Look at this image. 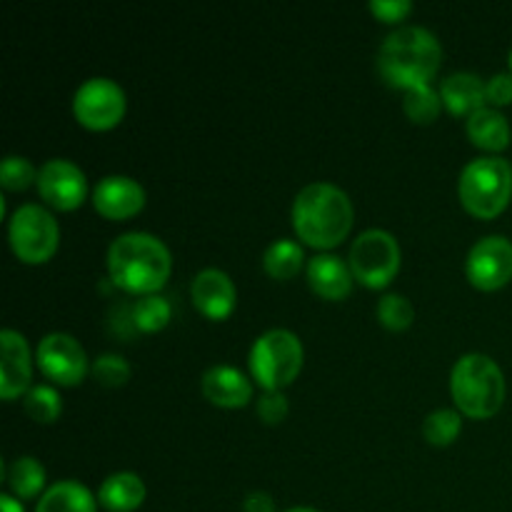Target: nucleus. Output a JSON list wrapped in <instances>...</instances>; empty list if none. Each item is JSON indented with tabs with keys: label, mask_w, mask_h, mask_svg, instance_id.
<instances>
[{
	"label": "nucleus",
	"mask_w": 512,
	"mask_h": 512,
	"mask_svg": "<svg viewBox=\"0 0 512 512\" xmlns=\"http://www.w3.org/2000/svg\"><path fill=\"white\" fill-rule=\"evenodd\" d=\"M470 285L483 293L505 288L512 280V243L505 235H488L470 248L465 260Z\"/></svg>",
	"instance_id": "obj_11"
},
{
	"label": "nucleus",
	"mask_w": 512,
	"mask_h": 512,
	"mask_svg": "<svg viewBox=\"0 0 512 512\" xmlns=\"http://www.w3.org/2000/svg\"><path fill=\"white\" fill-rule=\"evenodd\" d=\"M440 63H443L440 40L420 25L393 30L378 53L380 75L385 83L400 90L430 85L440 70Z\"/></svg>",
	"instance_id": "obj_3"
},
{
	"label": "nucleus",
	"mask_w": 512,
	"mask_h": 512,
	"mask_svg": "<svg viewBox=\"0 0 512 512\" xmlns=\"http://www.w3.org/2000/svg\"><path fill=\"white\" fill-rule=\"evenodd\" d=\"M93 205L103 218L128 220L145 208V190L128 175H108L95 185Z\"/></svg>",
	"instance_id": "obj_14"
},
{
	"label": "nucleus",
	"mask_w": 512,
	"mask_h": 512,
	"mask_svg": "<svg viewBox=\"0 0 512 512\" xmlns=\"http://www.w3.org/2000/svg\"><path fill=\"white\" fill-rule=\"evenodd\" d=\"M458 193L470 215L480 220L498 218L512 198V165L498 155L470 160L460 173Z\"/></svg>",
	"instance_id": "obj_5"
},
{
	"label": "nucleus",
	"mask_w": 512,
	"mask_h": 512,
	"mask_svg": "<svg viewBox=\"0 0 512 512\" xmlns=\"http://www.w3.org/2000/svg\"><path fill=\"white\" fill-rule=\"evenodd\" d=\"M440 108H443V98L433 85H418V88L405 90L403 110L413 123L430 125L438 120Z\"/></svg>",
	"instance_id": "obj_25"
},
{
	"label": "nucleus",
	"mask_w": 512,
	"mask_h": 512,
	"mask_svg": "<svg viewBox=\"0 0 512 512\" xmlns=\"http://www.w3.org/2000/svg\"><path fill=\"white\" fill-rule=\"evenodd\" d=\"M370 13L383 23H403L410 13H413V3L410 0H373L370 3Z\"/></svg>",
	"instance_id": "obj_32"
},
{
	"label": "nucleus",
	"mask_w": 512,
	"mask_h": 512,
	"mask_svg": "<svg viewBox=\"0 0 512 512\" xmlns=\"http://www.w3.org/2000/svg\"><path fill=\"white\" fill-rule=\"evenodd\" d=\"M35 512H98V498L75 480H60L40 495Z\"/></svg>",
	"instance_id": "obj_21"
},
{
	"label": "nucleus",
	"mask_w": 512,
	"mask_h": 512,
	"mask_svg": "<svg viewBox=\"0 0 512 512\" xmlns=\"http://www.w3.org/2000/svg\"><path fill=\"white\" fill-rule=\"evenodd\" d=\"M485 98L493 108H505L512 103V73H495L485 80Z\"/></svg>",
	"instance_id": "obj_33"
},
{
	"label": "nucleus",
	"mask_w": 512,
	"mask_h": 512,
	"mask_svg": "<svg viewBox=\"0 0 512 512\" xmlns=\"http://www.w3.org/2000/svg\"><path fill=\"white\" fill-rule=\"evenodd\" d=\"M173 270L170 250L150 233H123L108 248V275L113 285L133 295H155Z\"/></svg>",
	"instance_id": "obj_1"
},
{
	"label": "nucleus",
	"mask_w": 512,
	"mask_h": 512,
	"mask_svg": "<svg viewBox=\"0 0 512 512\" xmlns=\"http://www.w3.org/2000/svg\"><path fill=\"white\" fill-rule=\"evenodd\" d=\"M450 393L460 413L473 420H488L505 403V375L488 355L468 353L453 365Z\"/></svg>",
	"instance_id": "obj_4"
},
{
	"label": "nucleus",
	"mask_w": 512,
	"mask_h": 512,
	"mask_svg": "<svg viewBox=\"0 0 512 512\" xmlns=\"http://www.w3.org/2000/svg\"><path fill=\"white\" fill-rule=\"evenodd\" d=\"M285 512H320V510H315V508H290Z\"/></svg>",
	"instance_id": "obj_36"
},
{
	"label": "nucleus",
	"mask_w": 512,
	"mask_h": 512,
	"mask_svg": "<svg viewBox=\"0 0 512 512\" xmlns=\"http://www.w3.org/2000/svg\"><path fill=\"white\" fill-rule=\"evenodd\" d=\"M173 318V308L165 298L160 295H143L138 303L130 308V320H133V328L140 333H158Z\"/></svg>",
	"instance_id": "obj_24"
},
{
	"label": "nucleus",
	"mask_w": 512,
	"mask_h": 512,
	"mask_svg": "<svg viewBox=\"0 0 512 512\" xmlns=\"http://www.w3.org/2000/svg\"><path fill=\"white\" fill-rule=\"evenodd\" d=\"M125 90L110 78H90L75 90L73 115L83 128L110 130L125 115Z\"/></svg>",
	"instance_id": "obj_9"
},
{
	"label": "nucleus",
	"mask_w": 512,
	"mask_h": 512,
	"mask_svg": "<svg viewBox=\"0 0 512 512\" xmlns=\"http://www.w3.org/2000/svg\"><path fill=\"white\" fill-rule=\"evenodd\" d=\"M205 400L215 408H245L253 400V383L233 365H213L200 380Z\"/></svg>",
	"instance_id": "obj_16"
},
{
	"label": "nucleus",
	"mask_w": 512,
	"mask_h": 512,
	"mask_svg": "<svg viewBox=\"0 0 512 512\" xmlns=\"http://www.w3.org/2000/svg\"><path fill=\"white\" fill-rule=\"evenodd\" d=\"M350 270L370 290L388 288L400 270V245L388 230H365L350 248Z\"/></svg>",
	"instance_id": "obj_8"
},
{
	"label": "nucleus",
	"mask_w": 512,
	"mask_h": 512,
	"mask_svg": "<svg viewBox=\"0 0 512 512\" xmlns=\"http://www.w3.org/2000/svg\"><path fill=\"white\" fill-rule=\"evenodd\" d=\"M33 360H30L28 340L18 330L0 333V398L15 400L28 393L33 385Z\"/></svg>",
	"instance_id": "obj_13"
},
{
	"label": "nucleus",
	"mask_w": 512,
	"mask_h": 512,
	"mask_svg": "<svg viewBox=\"0 0 512 512\" xmlns=\"http://www.w3.org/2000/svg\"><path fill=\"white\" fill-rule=\"evenodd\" d=\"M35 360H38L45 378L63 385V388L80 385L85 380V375L90 373V363L83 345L68 333L45 335L40 340L38 350H35Z\"/></svg>",
	"instance_id": "obj_10"
},
{
	"label": "nucleus",
	"mask_w": 512,
	"mask_h": 512,
	"mask_svg": "<svg viewBox=\"0 0 512 512\" xmlns=\"http://www.w3.org/2000/svg\"><path fill=\"white\" fill-rule=\"evenodd\" d=\"M38 193L50 208L75 210L85 203L88 180L75 163L65 158H53L38 170Z\"/></svg>",
	"instance_id": "obj_12"
},
{
	"label": "nucleus",
	"mask_w": 512,
	"mask_h": 512,
	"mask_svg": "<svg viewBox=\"0 0 512 512\" xmlns=\"http://www.w3.org/2000/svg\"><path fill=\"white\" fill-rule=\"evenodd\" d=\"M8 240L15 258L28 265H43L55 255L60 243V228L53 213L43 205H20L8 225Z\"/></svg>",
	"instance_id": "obj_7"
},
{
	"label": "nucleus",
	"mask_w": 512,
	"mask_h": 512,
	"mask_svg": "<svg viewBox=\"0 0 512 512\" xmlns=\"http://www.w3.org/2000/svg\"><path fill=\"white\" fill-rule=\"evenodd\" d=\"M303 360V343L293 330L285 328H275L260 335L248 355L253 380L265 393L288 388L303 370Z\"/></svg>",
	"instance_id": "obj_6"
},
{
	"label": "nucleus",
	"mask_w": 512,
	"mask_h": 512,
	"mask_svg": "<svg viewBox=\"0 0 512 512\" xmlns=\"http://www.w3.org/2000/svg\"><path fill=\"white\" fill-rule=\"evenodd\" d=\"M8 478L10 490H13L15 498L20 500H33L38 498L40 490L45 488V468L30 455H23V458H15L13 463L8 465Z\"/></svg>",
	"instance_id": "obj_23"
},
{
	"label": "nucleus",
	"mask_w": 512,
	"mask_h": 512,
	"mask_svg": "<svg viewBox=\"0 0 512 512\" xmlns=\"http://www.w3.org/2000/svg\"><path fill=\"white\" fill-rule=\"evenodd\" d=\"M190 295H193L195 308L208 320H225L235 310V303H238L233 280H230L228 273L218 268L200 270L195 275Z\"/></svg>",
	"instance_id": "obj_15"
},
{
	"label": "nucleus",
	"mask_w": 512,
	"mask_h": 512,
	"mask_svg": "<svg viewBox=\"0 0 512 512\" xmlns=\"http://www.w3.org/2000/svg\"><path fill=\"white\" fill-rule=\"evenodd\" d=\"M460 428H463L460 413L450 408L433 410V413L423 420L425 440H428L430 445H435V448H448V445H453L455 438L460 435Z\"/></svg>",
	"instance_id": "obj_26"
},
{
	"label": "nucleus",
	"mask_w": 512,
	"mask_h": 512,
	"mask_svg": "<svg viewBox=\"0 0 512 512\" xmlns=\"http://www.w3.org/2000/svg\"><path fill=\"white\" fill-rule=\"evenodd\" d=\"M243 512H275V500L263 490H253L245 495Z\"/></svg>",
	"instance_id": "obj_34"
},
{
	"label": "nucleus",
	"mask_w": 512,
	"mask_h": 512,
	"mask_svg": "<svg viewBox=\"0 0 512 512\" xmlns=\"http://www.w3.org/2000/svg\"><path fill=\"white\" fill-rule=\"evenodd\" d=\"M378 320L383 328L400 333V330H408L415 320V308L405 295L390 293L385 298H380L378 303Z\"/></svg>",
	"instance_id": "obj_28"
},
{
	"label": "nucleus",
	"mask_w": 512,
	"mask_h": 512,
	"mask_svg": "<svg viewBox=\"0 0 512 512\" xmlns=\"http://www.w3.org/2000/svg\"><path fill=\"white\" fill-rule=\"evenodd\" d=\"M95 498L108 512H133L145 503V483L135 473H113L103 480Z\"/></svg>",
	"instance_id": "obj_19"
},
{
	"label": "nucleus",
	"mask_w": 512,
	"mask_h": 512,
	"mask_svg": "<svg viewBox=\"0 0 512 512\" xmlns=\"http://www.w3.org/2000/svg\"><path fill=\"white\" fill-rule=\"evenodd\" d=\"M443 105L458 118H470L473 113L485 108V80L475 73H453L440 85Z\"/></svg>",
	"instance_id": "obj_18"
},
{
	"label": "nucleus",
	"mask_w": 512,
	"mask_h": 512,
	"mask_svg": "<svg viewBox=\"0 0 512 512\" xmlns=\"http://www.w3.org/2000/svg\"><path fill=\"white\" fill-rule=\"evenodd\" d=\"M0 508H3V512H25L23 505H20L18 500H15L13 495H8V493L0 495Z\"/></svg>",
	"instance_id": "obj_35"
},
{
	"label": "nucleus",
	"mask_w": 512,
	"mask_h": 512,
	"mask_svg": "<svg viewBox=\"0 0 512 512\" xmlns=\"http://www.w3.org/2000/svg\"><path fill=\"white\" fill-rule=\"evenodd\" d=\"M308 283L323 300H345L353 293L355 275L350 263L340 260L338 255L320 253L308 263Z\"/></svg>",
	"instance_id": "obj_17"
},
{
	"label": "nucleus",
	"mask_w": 512,
	"mask_h": 512,
	"mask_svg": "<svg viewBox=\"0 0 512 512\" xmlns=\"http://www.w3.org/2000/svg\"><path fill=\"white\" fill-rule=\"evenodd\" d=\"M90 375H93L95 383L103 385V388H123L130 380V365L128 360L120 358V355L108 353L93 360Z\"/></svg>",
	"instance_id": "obj_29"
},
{
	"label": "nucleus",
	"mask_w": 512,
	"mask_h": 512,
	"mask_svg": "<svg viewBox=\"0 0 512 512\" xmlns=\"http://www.w3.org/2000/svg\"><path fill=\"white\" fill-rule=\"evenodd\" d=\"M510 123L498 108H483L468 118V138L478 148L500 153L510 145Z\"/></svg>",
	"instance_id": "obj_20"
},
{
	"label": "nucleus",
	"mask_w": 512,
	"mask_h": 512,
	"mask_svg": "<svg viewBox=\"0 0 512 512\" xmlns=\"http://www.w3.org/2000/svg\"><path fill=\"white\" fill-rule=\"evenodd\" d=\"M305 265V253L300 248V243L290 238H280L265 250L263 255V268L270 278L275 280H290L303 270Z\"/></svg>",
	"instance_id": "obj_22"
},
{
	"label": "nucleus",
	"mask_w": 512,
	"mask_h": 512,
	"mask_svg": "<svg viewBox=\"0 0 512 512\" xmlns=\"http://www.w3.org/2000/svg\"><path fill=\"white\" fill-rule=\"evenodd\" d=\"M510 68H512V50H510Z\"/></svg>",
	"instance_id": "obj_37"
},
{
	"label": "nucleus",
	"mask_w": 512,
	"mask_h": 512,
	"mask_svg": "<svg viewBox=\"0 0 512 512\" xmlns=\"http://www.w3.org/2000/svg\"><path fill=\"white\" fill-rule=\"evenodd\" d=\"M355 210L348 193L333 183H310L293 203V228L305 245L330 250L348 238Z\"/></svg>",
	"instance_id": "obj_2"
},
{
	"label": "nucleus",
	"mask_w": 512,
	"mask_h": 512,
	"mask_svg": "<svg viewBox=\"0 0 512 512\" xmlns=\"http://www.w3.org/2000/svg\"><path fill=\"white\" fill-rule=\"evenodd\" d=\"M23 408L35 423H55L63 413V403H60L58 390L50 385H33L28 393L23 395Z\"/></svg>",
	"instance_id": "obj_27"
},
{
	"label": "nucleus",
	"mask_w": 512,
	"mask_h": 512,
	"mask_svg": "<svg viewBox=\"0 0 512 512\" xmlns=\"http://www.w3.org/2000/svg\"><path fill=\"white\" fill-rule=\"evenodd\" d=\"M38 183V170L30 163L28 158H20V155H8L0 165V185L5 190H28L30 185Z\"/></svg>",
	"instance_id": "obj_30"
},
{
	"label": "nucleus",
	"mask_w": 512,
	"mask_h": 512,
	"mask_svg": "<svg viewBox=\"0 0 512 512\" xmlns=\"http://www.w3.org/2000/svg\"><path fill=\"white\" fill-rule=\"evenodd\" d=\"M258 418L265 425H280L290 413L288 398H285L283 390H275V393H263V398L258 400Z\"/></svg>",
	"instance_id": "obj_31"
}]
</instances>
